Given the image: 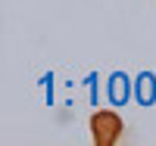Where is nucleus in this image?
<instances>
[{
    "instance_id": "obj_1",
    "label": "nucleus",
    "mask_w": 156,
    "mask_h": 146,
    "mask_svg": "<svg viewBox=\"0 0 156 146\" xmlns=\"http://www.w3.org/2000/svg\"><path fill=\"white\" fill-rule=\"evenodd\" d=\"M87 137L94 146H119L131 137V124L119 109H106L100 106L87 115Z\"/></svg>"
}]
</instances>
